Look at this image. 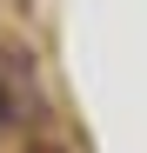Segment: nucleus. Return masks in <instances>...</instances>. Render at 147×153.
Returning a JSON list of instances; mask_svg holds the SVG:
<instances>
[{
	"mask_svg": "<svg viewBox=\"0 0 147 153\" xmlns=\"http://www.w3.org/2000/svg\"><path fill=\"white\" fill-rule=\"evenodd\" d=\"M40 113V93H34V53L14 40H0V126H20Z\"/></svg>",
	"mask_w": 147,
	"mask_h": 153,
	"instance_id": "nucleus-1",
	"label": "nucleus"
},
{
	"mask_svg": "<svg viewBox=\"0 0 147 153\" xmlns=\"http://www.w3.org/2000/svg\"><path fill=\"white\" fill-rule=\"evenodd\" d=\"M27 153H60V146H27Z\"/></svg>",
	"mask_w": 147,
	"mask_h": 153,
	"instance_id": "nucleus-2",
	"label": "nucleus"
}]
</instances>
